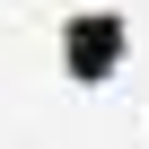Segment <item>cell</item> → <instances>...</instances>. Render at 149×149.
<instances>
[{
	"label": "cell",
	"instance_id": "1",
	"mask_svg": "<svg viewBox=\"0 0 149 149\" xmlns=\"http://www.w3.org/2000/svg\"><path fill=\"white\" fill-rule=\"evenodd\" d=\"M123 61H132V18L123 9H70L61 18V79L105 88Z\"/></svg>",
	"mask_w": 149,
	"mask_h": 149
}]
</instances>
